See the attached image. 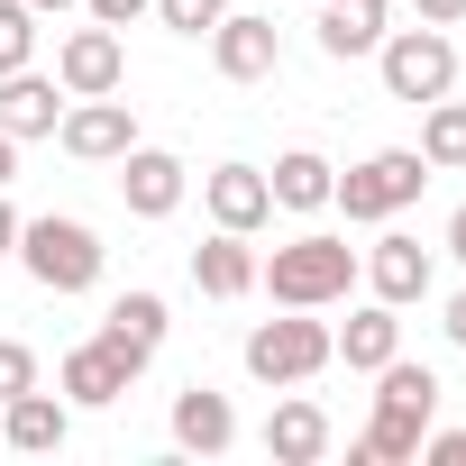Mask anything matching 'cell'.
Returning a JSON list of instances; mask_svg holds the SVG:
<instances>
[{"label": "cell", "mask_w": 466, "mask_h": 466, "mask_svg": "<svg viewBox=\"0 0 466 466\" xmlns=\"http://www.w3.org/2000/svg\"><path fill=\"white\" fill-rule=\"evenodd\" d=\"M257 284H266L284 311H329V302H348V293H357V248H348V238H329V228H302L293 248L257 257Z\"/></svg>", "instance_id": "1"}, {"label": "cell", "mask_w": 466, "mask_h": 466, "mask_svg": "<svg viewBox=\"0 0 466 466\" xmlns=\"http://www.w3.org/2000/svg\"><path fill=\"white\" fill-rule=\"evenodd\" d=\"M19 266H28L37 293H92L101 266H110V248L92 238V219L46 210V219H19Z\"/></svg>", "instance_id": "2"}, {"label": "cell", "mask_w": 466, "mask_h": 466, "mask_svg": "<svg viewBox=\"0 0 466 466\" xmlns=\"http://www.w3.org/2000/svg\"><path fill=\"white\" fill-rule=\"evenodd\" d=\"M420 183H430V156H420V147H375V156H357V165L339 174V192H329V201H339L348 219L384 228L393 210H411V201H420Z\"/></svg>", "instance_id": "3"}, {"label": "cell", "mask_w": 466, "mask_h": 466, "mask_svg": "<svg viewBox=\"0 0 466 466\" xmlns=\"http://www.w3.org/2000/svg\"><path fill=\"white\" fill-rule=\"evenodd\" d=\"M375 74H384V92H393V101L430 110L439 92H457V37H448V28H384Z\"/></svg>", "instance_id": "4"}, {"label": "cell", "mask_w": 466, "mask_h": 466, "mask_svg": "<svg viewBox=\"0 0 466 466\" xmlns=\"http://www.w3.org/2000/svg\"><path fill=\"white\" fill-rule=\"evenodd\" d=\"M320 366H339V348H329V320L293 311V320H257V329H248V375H257V384L293 393V384H311Z\"/></svg>", "instance_id": "5"}, {"label": "cell", "mask_w": 466, "mask_h": 466, "mask_svg": "<svg viewBox=\"0 0 466 466\" xmlns=\"http://www.w3.org/2000/svg\"><path fill=\"white\" fill-rule=\"evenodd\" d=\"M137 375H147V357H137V348H119V339L101 329V339L65 348V366H56V393H65L74 411H110V402L137 384Z\"/></svg>", "instance_id": "6"}, {"label": "cell", "mask_w": 466, "mask_h": 466, "mask_svg": "<svg viewBox=\"0 0 466 466\" xmlns=\"http://www.w3.org/2000/svg\"><path fill=\"white\" fill-rule=\"evenodd\" d=\"M357 284H366L375 302L411 311V302H430V284H439V257H430L420 238H402V228H384V238L357 257Z\"/></svg>", "instance_id": "7"}, {"label": "cell", "mask_w": 466, "mask_h": 466, "mask_svg": "<svg viewBox=\"0 0 466 466\" xmlns=\"http://www.w3.org/2000/svg\"><path fill=\"white\" fill-rule=\"evenodd\" d=\"M56 147H65L74 165H119V156L137 147V110H128L119 92H101V101H65Z\"/></svg>", "instance_id": "8"}, {"label": "cell", "mask_w": 466, "mask_h": 466, "mask_svg": "<svg viewBox=\"0 0 466 466\" xmlns=\"http://www.w3.org/2000/svg\"><path fill=\"white\" fill-rule=\"evenodd\" d=\"M56 83H65V101H101V92H119L128 83V46H119V28H74L65 46H56Z\"/></svg>", "instance_id": "9"}, {"label": "cell", "mask_w": 466, "mask_h": 466, "mask_svg": "<svg viewBox=\"0 0 466 466\" xmlns=\"http://www.w3.org/2000/svg\"><path fill=\"white\" fill-rule=\"evenodd\" d=\"M201 201H210V228H238V238H257V228L275 219L266 165H210V174H201Z\"/></svg>", "instance_id": "10"}, {"label": "cell", "mask_w": 466, "mask_h": 466, "mask_svg": "<svg viewBox=\"0 0 466 466\" xmlns=\"http://www.w3.org/2000/svg\"><path fill=\"white\" fill-rule=\"evenodd\" d=\"M210 65H219V83H266V74L284 65V37H275V19H257V10H228V19L210 28Z\"/></svg>", "instance_id": "11"}, {"label": "cell", "mask_w": 466, "mask_h": 466, "mask_svg": "<svg viewBox=\"0 0 466 466\" xmlns=\"http://www.w3.org/2000/svg\"><path fill=\"white\" fill-rule=\"evenodd\" d=\"M65 439H74V402H65V393L28 384V393L0 402V448H19V457H56Z\"/></svg>", "instance_id": "12"}, {"label": "cell", "mask_w": 466, "mask_h": 466, "mask_svg": "<svg viewBox=\"0 0 466 466\" xmlns=\"http://www.w3.org/2000/svg\"><path fill=\"white\" fill-rule=\"evenodd\" d=\"M183 183H192V165L165 156V147H128V156H119V201H128L137 219H174V210H183Z\"/></svg>", "instance_id": "13"}, {"label": "cell", "mask_w": 466, "mask_h": 466, "mask_svg": "<svg viewBox=\"0 0 466 466\" xmlns=\"http://www.w3.org/2000/svg\"><path fill=\"white\" fill-rule=\"evenodd\" d=\"M165 430H174L183 457H219V448H238V411H228V393H210V384H183L174 411H165Z\"/></svg>", "instance_id": "14"}, {"label": "cell", "mask_w": 466, "mask_h": 466, "mask_svg": "<svg viewBox=\"0 0 466 466\" xmlns=\"http://www.w3.org/2000/svg\"><path fill=\"white\" fill-rule=\"evenodd\" d=\"M56 119H65V83H46L37 65H19V74H0V137H56Z\"/></svg>", "instance_id": "15"}, {"label": "cell", "mask_w": 466, "mask_h": 466, "mask_svg": "<svg viewBox=\"0 0 466 466\" xmlns=\"http://www.w3.org/2000/svg\"><path fill=\"white\" fill-rule=\"evenodd\" d=\"M192 284H201L210 302H238V293H257V248L238 238V228H210V238L192 248Z\"/></svg>", "instance_id": "16"}, {"label": "cell", "mask_w": 466, "mask_h": 466, "mask_svg": "<svg viewBox=\"0 0 466 466\" xmlns=\"http://www.w3.org/2000/svg\"><path fill=\"white\" fill-rule=\"evenodd\" d=\"M266 457H275V466H320V457H329V411L302 402V393L275 402V411H266Z\"/></svg>", "instance_id": "17"}, {"label": "cell", "mask_w": 466, "mask_h": 466, "mask_svg": "<svg viewBox=\"0 0 466 466\" xmlns=\"http://www.w3.org/2000/svg\"><path fill=\"white\" fill-rule=\"evenodd\" d=\"M384 0H320V56L329 65H357V56H375L384 46Z\"/></svg>", "instance_id": "18"}, {"label": "cell", "mask_w": 466, "mask_h": 466, "mask_svg": "<svg viewBox=\"0 0 466 466\" xmlns=\"http://www.w3.org/2000/svg\"><path fill=\"white\" fill-rule=\"evenodd\" d=\"M329 348L348 357V375H375L384 357H402V311L366 302V311H348V329H329Z\"/></svg>", "instance_id": "19"}, {"label": "cell", "mask_w": 466, "mask_h": 466, "mask_svg": "<svg viewBox=\"0 0 466 466\" xmlns=\"http://www.w3.org/2000/svg\"><path fill=\"white\" fill-rule=\"evenodd\" d=\"M275 210H329V192H339V165L329 156H311V147H293V156H275Z\"/></svg>", "instance_id": "20"}, {"label": "cell", "mask_w": 466, "mask_h": 466, "mask_svg": "<svg viewBox=\"0 0 466 466\" xmlns=\"http://www.w3.org/2000/svg\"><path fill=\"white\" fill-rule=\"evenodd\" d=\"M375 411H402V420H439V375L430 366H411V357H384L375 366Z\"/></svg>", "instance_id": "21"}, {"label": "cell", "mask_w": 466, "mask_h": 466, "mask_svg": "<svg viewBox=\"0 0 466 466\" xmlns=\"http://www.w3.org/2000/svg\"><path fill=\"white\" fill-rule=\"evenodd\" d=\"M101 329H110L119 348H137V357H156V348H165V329H174V311H165V293H119Z\"/></svg>", "instance_id": "22"}, {"label": "cell", "mask_w": 466, "mask_h": 466, "mask_svg": "<svg viewBox=\"0 0 466 466\" xmlns=\"http://www.w3.org/2000/svg\"><path fill=\"white\" fill-rule=\"evenodd\" d=\"M420 156H430V174H466V101H430V119H420Z\"/></svg>", "instance_id": "23"}, {"label": "cell", "mask_w": 466, "mask_h": 466, "mask_svg": "<svg viewBox=\"0 0 466 466\" xmlns=\"http://www.w3.org/2000/svg\"><path fill=\"white\" fill-rule=\"evenodd\" d=\"M19 65H37V10L0 0V74H19Z\"/></svg>", "instance_id": "24"}, {"label": "cell", "mask_w": 466, "mask_h": 466, "mask_svg": "<svg viewBox=\"0 0 466 466\" xmlns=\"http://www.w3.org/2000/svg\"><path fill=\"white\" fill-rule=\"evenodd\" d=\"M147 19H165L174 37H210V28L228 19V0H156V10H147Z\"/></svg>", "instance_id": "25"}, {"label": "cell", "mask_w": 466, "mask_h": 466, "mask_svg": "<svg viewBox=\"0 0 466 466\" xmlns=\"http://www.w3.org/2000/svg\"><path fill=\"white\" fill-rule=\"evenodd\" d=\"M28 384H37V348H28V339H0V402L28 393Z\"/></svg>", "instance_id": "26"}, {"label": "cell", "mask_w": 466, "mask_h": 466, "mask_svg": "<svg viewBox=\"0 0 466 466\" xmlns=\"http://www.w3.org/2000/svg\"><path fill=\"white\" fill-rule=\"evenodd\" d=\"M156 0H83V19H101V28H128V19H147Z\"/></svg>", "instance_id": "27"}, {"label": "cell", "mask_w": 466, "mask_h": 466, "mask_svg": "<svg viewBox=\"0 0 466 466\" xmlns=\"http://www.w3.org/2000/svg\"><path fill=\"white\" fill-rule=\"evenodd\" d=\"M420 457H430V466H466V430H439V439H420Z\"/></svg>", "instance_id": "28"}, {"label": "cell", "mask_w": 466, "mask_h": 466, "mask_svg": "<svg viewBox=\"0 0 466 466\" xmlns=\"http://www.w3.org/2000/svg\"><path fill=\"white\" fill-rule=\"evenodd\" d=\"M411 19H420V28H457V19H466V0H411Z\"/></svg>", "instance_id": "29"}, {"label": "cell", "mask_w": 466, "mask_h": 466, "mask_svg": "<svg viewBox=\"0 0 466 466\" xmlns=\"http://www.w3.org/2000/svg\"><path fill=\"white\" fill-rule=\"evenodd\" d=\"M439 329H448V348H466V284L448 293V311H439Z\"/></svg>", "instance_id": "30"}, {"label": "cell", "mask_w": 466, "mask_h": 466, "mask_svg": "<svg viewBox=\"0 0 466 466\" xmlns=\"http://www.w3.org/2000/svg\"><path fill=\"white\" fill-rule=\"evenodd\" d=\"M19 257V210H10V192H0V266Z\"/></svg>", "instance_id": "31"}, {"label": "cell", "mask_w": 466, "mask_h": 466, "mask_svg": "<svg viewBox=\"0 0 466 466\" xmlns=\"http://www.w3.org/2000/svg\"><path fill=\"white\" fill-rule=\"evenodd\" d=\"M448 257H457V266H466V201H457V210H448Z\"/></svg>", "instance_id": "32"}, {"label": "cell", "mask_w": 466, "mask_h": 466, "mask_svg": "<svg viewBox=\"0 0 466 466\" xmlns=\"http://www.w3.org/2000/svg\"><path fill=\"white\" fill-rule=\"evenodd\" d=\"M19 183V137H0V192Z\"/></svg>", "instance_id": "33"}, {"label": "cell", "mask_w": 466, "mask_h": 466, "mask_svg": "<svg viewBox=\"0 0 466 466\" xmlns=\"http://www.w3.org/2000/svg\"><path fill=\"white\" fill-rule=\"evenodd\" d=\"M28 10H37V19H56V10H83V0H28Z\"/></svg>", "instance_id": "34"}]
</instances>
